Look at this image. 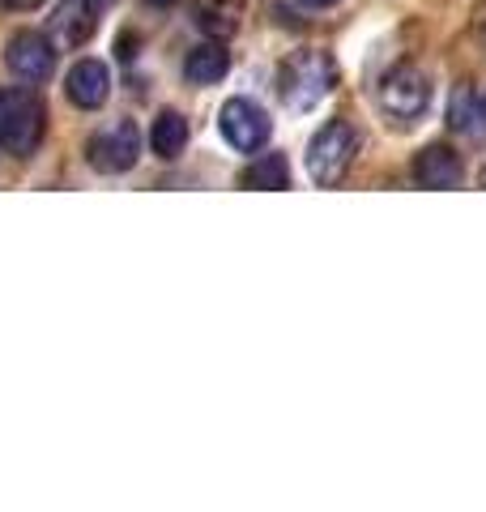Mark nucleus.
Listing matches in <instances>:
<instances>
[{
  "label": "nucleus",
  "mask_w": 486,
  "mask_h": 512,
  "mask_svg": "<svg viewBox=\"0 0 486 512\" xmlns=\"http://www.w3.org/2000/svg\"><path fill=\"white\" fill-rule=\"evenodd\" d=\"M43 133H47V111L39 103V94H30L22 86L0 90V150L26 158L39 150Z\"/></svg>",
  "instance_id": "f257e3e1"
},
{
  "label": "nucleus",
  "mask_w": 486,
  "mask_h": 512,
  "mask_svg": "<svg viewBox=\"0 0 486 512\" xmlns=\"http://www.w3.org/2000/svg\"><path fill=\"white\" fill-rule=\"evenodd\" d=\"M354 154H359V133H354V124L329 120L312 137V146H307V175H312L320 188L342 184L350 163H354Z\"/></svg>",
  "instance_id": "f03ea898"
},
{
  "label": "nucleus",
  "mask_w": 486,
  "mask_h": 512,
  "mask_svg": "<svg viewBox=\"0 0 486 512\" xmlns=\"http://www.w3.org/2000/svg\"><path fill=\"white\" fill-rule=\"evenodd\" d=\"M337 86V64L324 52H299L282 64V99L295 111H312Z\"/></svg>",
  "instance_id": "7ed1b4c3"
},
{
  "label": "nucleus",
  "mask_w": 486,
  "mask_h": 512,
  "mask_svg": "<svg viewBox=\"0 0 486 512\" xmlns=\"http://www.w3.org/2000/svg\"><path fill=\"white\" fill-rule=\"evenodd\" d=\"M376 99L384 107V116H393L401 124H414L431 107V77L418 69V64H397V69L384 73Z\"/></svg>",
  "instance_id": "20e7f679"
},
{
  "label": "nucleus",
  "mask_w": 486,
  "mask_h": 512,
  "mask_svg": "<svg viewBox=\"0 0 486 512\" xmlns=\"http://www.w3.org/2000/svg\"><path fill=\"white\" fill-rule=\"evenodd\" d=\"M86 154H90V167L103 171V175L133 171L137 158H141V133H137V124L133 120H116V124L99 128V133L90 137Z\"/></svg>",
  "instance_id": "39448f33"
},
{
  "label": "nucleus",
  "mask_w": 486,
  "mask_h": 512,
  "mask_svg": "<svg viewBox=\"0 0 486 512\" xmlns=\"http://www.w3.org/2000/svg\"><path fill=\"white\" fill-rule=\"evenodd\" d=\"M218 128L239 154H256L269 141L273 120L265 116V107H256L252 99H231L218 111Z\"/></svg>",
  "instance_id": "423d86ee"
},
{
  "label": "nucleus",
  "mask_w": 486,
  "mask_h": 512,
  "mask_svg": "<svg viewBox=\"0 0 486 512\" xmlns=\"http://www.w3.org/2000/svg\"><path fill=\"white\" fill-rule=\"evenodd\" d=\"M5 64L18 82H47L56 69V43L39 30H18L5 43Z\"/></svg>",
  "instance_id": "0eeeda50"
},
{
  "label": "nucleus",
  "mask_w": 486,
  "mask_h": 512,
  "mask_svg": "<svg viewBox=\"0 0 486 512\" xmlns=\"http://www.w3.org/2000/svg\"><path fill=\"white\" fill-rule=\"evenodd\" d=\"M64 94H69V103L81 107V111H99L111 94V73L103 60H77L69 77H64Z\"/></svg>",
  "instance_id": "6e6552de"
},
{
  "label": "nucleus",
  "mask_w": 486,
  "mask_h": 512,
  "mask_svg": "<svg viewBox=\"0 0 486 512\" xmlns=\"http://www.w3.org/2000/svg\"><path fill=\"white\" fill-rule=\"evenodd\" d=\"M99 0H60L56 18H52V43L56 47H81L94 30H99Z\"/></svg>",
  "instance_id": "1a4fd4ad"
},
{
  "label": "nucleus",
  "mask_w": 486,
  "mask_h": 512,
  "mask_svg": "<svg viewBox=\"0 0 486 512\" xmlns=\"http://www.w3.org/2000/svg\"><path fill=\"white\" fill-rule=\"evenodd\" d=\"M414 180L423 184V188H457L465 180V163H461V154L452 150V146H427L423 154L414 158Z\"/></svg>",
  "instance_id": "9d476101"
},
{
  "label": "nucleus",
  "mask_w": 486,
  "mask_h": 512,
  "mask_svg": "<svg viewBox=\"0 0 486 512\" xmlns=\"http://www.w3.org/2000/svg\"><path fill=\"white\" fill-rule=\"evenodd\" d=\"M184 73H188V82H197V86H214V82H222V77L231 73V56H226L222 39L192 47L188 60H184Z\"/></svg>",
  "instance_id": "9b49d317"
},
{
  "label": "nucleus",
  "mask_w": 486,
  "mask_h": 512,
  "mask_svg": "<svg viewBox=\"0 0 486 512\" xmlns=\"http://www.w3.org/2000/svg\"><path fill=\"white\" fill-rule=\"evenodd\" d=\"M150 146H154L158 158H180L184 154V146H188V120L180 116V111H162V116L154 120Z\"/></svg>",
  "instance_id": "f8f14e48"
},
{
  "label": "nucleus",
  "mask_w": 486,
  "mask_h": 512,
  "mask_svg": "<svg viewBox=\"0 0 486 512\" xmlns=\"http://www.w3.org/2000/svg\"><path fill=\"white\" fill-rule=\"evenodd\" d=\"M197 26L214 39H231L239 30V0H197Z\"/></svg>",
  "instance_id": "ddd939ff"
},
{
  "label": "nucleus",
  "mask_w": 486,
  "mask_h": 512,
  "mask_svg": "<svg viewBox=\"0 0 486 512\" xmlns=\"http://www.w3.org/2000/svg\"><path fill=\"white\" fill-rule=\"evenodd\" d=\"M243 188H265V192H278V188H290V163L282 154H265L239 175Z\"/></svg>",
  "instance_id": "4468645a"
},
{
  "label": "nucleus",
  "mask_w": 486,
  "mask_h": 512,
  "mask_svg": "<svg viewBox=\"0 0 486 512\" xmlns=\"http://www.w3.org/2000/svg\"><path fill=\"white\" fill-rule=\"evenodd\" d=\"M474 111H478L474 94H469V90H457V99H452V107H448V124H452V128H461V133H469V128H474Z\"/></svg>",
  "instance_id": "2eb2a0df"
},
{
  "label": "nucleus",
  "mask_w": 486,
  "mask_h": 512,
  "mask_svg": "<svg viewBox=\"0 0 486 512\" xmlns=\"http://www.w3.org/2000/svg\"><path fill=\"white\" fill-rule=\"evenodd\" d=\"M5 9H39V5H47V0H0Z\"/></svg>",
  "instance_id": "dca6fc26"
},
{
  "label": "nucleus",
  "mask_w": 486,
  "mask_h": 512,
  "mask_svg": "<svg viewBox=\"0 0 486 512\" xmlns=\"http://www.w3.org/2000/svg\"><path fill=\"white\" fill-rule=\"evenodd\" d=\"M299 5H307V9H329V5H337V0H299Z\"/></svg>",
  "instance_id": "f3484780"
},
{
  "label": "nucleus",
  "mask_w": 486,
  "mask_h": 512,
  "mask_svg": "<svg viewBox=\"0 0 486 512\" xmlns=\"http://www.w3.org/2000/svg\"><path fill=\"white\" fill-rule=\"evenodd\" d=\"M145 5H154V9H167V5H175V0H145Z\"/></svg>",
  "instance_id": "a211bd4d"
},
{
  "label": "nucleus",
  "mask_w": 486,
  "mask_h": 512,
  "mask_svg": "<svg viewBox=\"0 0 486 512\" xmlns=\"http://www.w3.org/2000/svg\"><path fill=\"white\" fill-rule=\"evenodd\" d=\"M478 116L486 120V94H482V103H478Z\"/></svg>",
  "instance_id": "6ab92c4d"
},
{
  "label": "nucleus",
  "mask_w": 486,
  "mask_h": 512,
  "mask_svg": "<svg viewBox=\"0 0 486 512\" xmlns=\"http://www.w3.org/2000/svg\"><path fill=\"white\" fill-rule=\"evenodd\" d=\"M99 5H107V0H99Z\"/></svg>",
  "instance_id": "aec40b11"
}]
</instances>
